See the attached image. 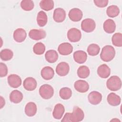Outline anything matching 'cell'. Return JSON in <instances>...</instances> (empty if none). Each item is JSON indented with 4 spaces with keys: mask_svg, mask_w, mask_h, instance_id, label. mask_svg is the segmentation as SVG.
I'll return each mask as SVG.
<instances>
[{
    "mask_svg": "<svg viewBox=\"0 0 122 122\" xmlns=\"http://www.w3.org/2000/svg\"><path fill=\"white\" fill-rule=\"evenodd\" d=\"M84 117L83 111L78 106H74L72 112H66L61 122H78L83 120Z\"/></svg>",
    "mask_w": 122,
    "mask_h": 122,
    "instance_id": "1",
    "label": "cell"
},
{
    "mask_svg": "<svg viewBox=\"0 0 122 122\" xmlns=\"http://www.w3.org/2000/svg\"><path fill=\"white\" fill-rule=\"evenodd\" d=\"M115 55V51L113 47L107 45L104 46L100 54V57L102 60L105 62L111 61Z\"/></svg>",
    "mask_w": 122,
    "mask_h": 122,
    "instance_id": "2",
    "label": "cell"
},
{
    "mask_svg": "<svg viewBox=\"0 0 122 122\" xmlns=\"http://www.w3.org/2000/svg\"><path fill=\"white\" fill-rule=\"evenodd\" d=\"M107 88L111 91H117L122 87L121 79L117 76H112L109 78L106 82Z\"/></svg>",
    "mask_w": 122,
    "mask_h": 122,
    "instance_id": "3",
    "label": "cell"
},
{
    "mask_svg": "<svg viewBox=\"0 0 122 122\" xmlns=\"http://www.w3.org/2000/svg\"><path fill=\"white\" fill-rule=\"evenodd\" d=\"M39 94L43 99L45 100L49 99L53 95V88L50 85L43 84L39 89Z\"/></svg>",
    "mask_w": 122,
    "mask_h": 122,
    "instance_id": "4",
    "label": "cell"
},
{
    "mask_svg": "<svg viewBox=\"0 0 122 122\" xmlns=\"http://www.w3.org/2000/svg\"><path fill=\"white\" fill-rule=\"evenodd\" d=\"M96 27L95 21L90 18L83 20L81 23V28L82 30L86 32L93 31Z\"/></svg>",
    "mask_w": 122,
    "mask_h": 122,
    "instance_id": "5",
    "label": "cell"
},
{
    "mask_svg": "<svg viewBox=\"0 0 122 122\" xmlns=\"http://www.w3.org/2000/svg\"><path fill=\"white\" fill-rule=\"evenodd\" d=\"M81 32L77 28H71L67 32V38L71 42H78L81 40Z\"/></svg>",
    "mask_w": 122,
    "mask_h": 122,
    "instance_id": "6",
    "label": "cell"
},
{
    "mask_svg": "<svg viewBox=\"0 0 122 122\" xmlns=\"http://www.w3.org/2000/svg\"><path fill=\"white\" fill-rule=\"evenodd\" d=\"M46 33L42 29H32L29 32V37L33 40H40L45 38Z\"/></svg>",
    "mask_w": 122,
    "mask_h": 122,
    "instance_id": "7",
    "label": "cell"
},
{
    "mask_svg": "<svg viewBox=\"0 0 122 122\" xmlns=\"http://www.w3.org/2000/svg\"><path fill=\"white\" fill-rule=\"evenodd\" d=\"M8 82L9 85L13 88H17L20 87L22 83L20 77L15 74H12L8 77Z\"/></svg>",
    "mask_w": 122,
    "mask_h": 122,
    "instance_id": "8",
    "label": "cell"
},
{
    "mask_svg": "<svg viewBox=\"0 0 122 122\" xmlns=\"http://www.w3.org/2000/svg\"><path fill=\"white\" fill-rule=\"evenodd\" d=\"M70 71L69 64L66 62H60L56 66V72L57 74L60 76H64L67 75Z\"/></svg>",
    "mask_w": 122,
    "mask_h": 122,
    "instance_id": "9",
    "label": "cell"
},
{
    "mask_svg": "<svg viewBox=\"0 0 122 122\" xmlns=\"http://www.w3.org/2000/svg\"><path fill=\"white\" fill-rule=\"evenodd\" d=\"M75 89L78 92L84 93L87 92L89 89V85L88 83L84 80H77L74 84Z\"/></svg>",
    "mask_w": 122,
    "mask_h": 122,
    "instance_id": "10",
    "label": "cell"
},
{
    "mask_svg": "<svg viewBox=\"0 0 122 122\" xmlns=\"http://www.w3.org/2000/svg\"><path fill=\"white\" fill-rule=\"evenodd\" d=\"M53 18L55 21L58 23L63 22L66 18V12L62 8H58L54 10Z\"/></svg>",
    "mask_w": 122,
    "mask_h": 122,
    "instance_id": "11",
    "label": "cell"
},
{
    "mask_svg": "<svg viewBox=\"0 0 122 122\" xmlns=\"http://www.w3.org/2000/svg\"><path fill=\"white\" fill-rule=\"evenodd\" d=\"M58 51L59 53L62 55H68L72 52L73 47L70 43L63 42L59 45Z\"/></svg>",
    "mask_w": 122,
    "mask_h": 122,
    "instance_id": "12",
    "label": "cell"
},
{
    "mask_svg": "<svg viewBox=\"0 0 122 122\" xmlns=\"http://www.w3.org/2000/svg\"><path fill=\"white\" fill-rule=\"evenodd\" d=\"M70 19L74 22L80 21L82 18V11L78 8H73L71 9L68 14Z\"/></svg>",
    "mask_w": 122,
    "mask_h": 122,
    "instance_id": "13",
    "label": "cell"
},
{
    "mask_svg": "<svg viewBox=\"0 0 122 122\" xmlns=\"http://www.w3.org/2000/svg\"><path fill=\"white\" fill-rule=\"evenodd\" d=\"M36 80L32 77H27L23 81V85L25 90L28 91L34 90L37 87Z\"/></svg>",
    "mask_w": 122,
    "mask_h": 122,
    "instance_id": "14",
    "label": "cell"
},
{
    "mask_svg": "<svg viewBox=\"0 0 122 122\" xmlns=\"http://www.w3.org/2000/svg\"><path fill=\"white\" fill-rule=\"evenodd\" d=\"M88 100L90 103L93 105L99 104L102 100V95L97 91H92L88 95Z\"/></svg>",
    "mask_w": 122,
    "mask_h": 122,
    "instance_id": "15",
    "label": "cell"
},
{
    "mask_svg": "<svg viewBox=\"0 0 122 122\" xmlns=\"http://www.w3.org/2000/svg\"><path fill=\"white\" fill-rule=\"evenodd\" d=\"M26 36V32L22 28H18L13 32L14 40L17 42H23L25 40Z\"/></svg>",
    "mask_w": 122,
    "mask_h": 122,
    "instance_id": "16",
    "label": "cell"
},
{
    "mask_svg": "<svg viewBox=\"0 0 122 122\" xmlns=\"http://www.w3.org/2000/svg\"><path fill=\"white\" fill-rule=\"evenodd\" d=\"M65 112V108L64 106L61 103H58L54 106L52 116L53 118L57 120L61 119Z\"/></svg>",
    "mask_w": 122,
    "mask_h": 122,
    "instance_id": "17",
    "label": "cell"
},
{
    "mask_svg": "<svg viewBox=\"0 0 122 122\" xmlns=\"http://www.w3.org/2000/svg\"><path fill=\"white\" fill-rule=\"evenodd\" d=\"M98 75L102 78H108L111 73V69L109 67L105 64H103L99 66L97 69Z\"/></svg>",
    "mask_w": 122,
    "mask_h": 122,
    "instance_id": "18",
    "label": "cell"
},
{
    "mask_svg": "<svg viewBox=\"0 0 122 122\" xmlns=\"http://www.w3.org/2000/svg\"><path fill=\"white\" fill-rule=\"evenodd\" d=\"M41 74L43 79L45 80H50L52 79L54 75L53 69L50 66H45L41 70Z\"/></svg>",
    "mask_w": 122,
    "mask_h": 122,
    "instance_id": "19",
    "label": "cell"
},
{
    "mask_svg": "<svg viewBox=\"0 0 122 122\" xmlns=\"http://www.w3.org/2000/svg\"><path fill=\"white\" fill-rule=\"evenodd\" d=\"M73 58L77 63L82 64L86 61L87 55V53L83 51H77L73 53Z\"/></svg>",
    "mask_w": 122,
    "mask_h": 122,
    "instance_id": "20",
    "label": "cell"
},
{
    "mask_svg": "<svg viewBox=\"0 0 122 122\" xmlns=\"http://www.w3.org/2000/svg\"><path fill=\"white\" fill-rule=\"evenodd\" d=\"M37 111L36 104L33 102H29L25 107V113L29 117L34 116Z\"/></svg>",
    "mask_w": 122,
    "mask_h": 122,
    "instance_id": "21",
    "label": "cell"
},
{
    "mask_svg": "<svg viewBox=\"0 0 122 122\" xmlns=\"http://www.w3.org/2000/svg\"><path fill=\"white\" fill-rule=\"evenodd\" d=\"M22 99L23 94L19 90H13L10 94V101L14 103H19L21 102Z\"/></svg>",
    "mask_w": 122,
    "mask_h": 122,
    "instance_id": "22",
    "label": "cell"
},
{
    "mask_svg": "<svg viewBox=\"0 0 122 122\" xmlns=\"http://www.w3.org/2000/svg\"><path fill=\"white\" fill-rule=\"evenodd\" d=\"M107 100L108 103L113 106L119 105L121 101L120 97L114 92H111L108 94Z\"/></svg>",
    "mask_w": 122,
    "mask_h": 122,
    "instance_id": "23",
    "label": "cell"
},
{
    "mask_svg": "<svg viewBox=\"0 0 122 122\" xmlns=\"http://www.w3.org/2000/svg\"><path fill=\"white\" fill-rule=\"evenodd\" d=\"M116 29L115 22L112 19H107L103 23L104 30L107 33H112Z\"/></svg>",
    "mask_w": 122,
    "mask_h": 122,
    "instance_id": "24",
    "label": "cell"
},
{
    "mask_svg": "<svg viewBox=\"0 0 122 122\" xmlns=\"http://www.w3.org/2000/svg\"><path fill=\"white\" fill-rule=\"evenodd\" d=\"M46 60L50 63L55 62L58 59L57 52L53 50H50L46 51L45 54Z\"/></svg>",
    "mask_w": 122,
    "mask_h": 122,
    "instance_id": "25",
    "label": "cell"
},
{
    "mask_svg": "<svg viewBox=\"0 0 122 122\" xmlns=\"http://www.w3.org/2000/svg\"><path fill=\"white\" fill-rule=\"evenodd\" d=\"M48 17L46 13L43 11H40L37 16V22L40 27H43L47 24Z\"/></svg>",
    "mask_w": 122,
    "mask_h": 122,
    "instance_id": "26",
    "label": "cell"
},
{
    "mask_svg": "<svg viewBox=\"0 0 122 122\" xmlns=\"http://www.w3.org/2000/svg\"><path fill=\"white\" fill-rule=\"evenodd\" d=\"M107 15L111 18L117 17L120 13V10L116 5H111L109 6L106 10Z\"/></svg>",
    "mask_w": 122,
    "mask_h": 122,
    "instance_id": "27",
    "label": "cell"
},
{
    "mask_svg": "<svg viewBox=\"0 0 122 122\" xmlns=\"http://www.w3.org/2000/svg\"><path fill=\"white\" fill-rule=\"evenodd\" d=\"M90 73V71L89 68L84 65L81 66L79 67L77 70V75L79 77L82 79L87 78Z\"/></svg>",
    "mask_w": 122,
    "mask_h": 122,
    "instance_id": "28",
    "label": "cell"
},
{
    "mask_svg": "<svg viewBox=\"0 0 122 122\" xmlns=\"http://www.w3.org/2000/svg\"><path fill=\"white\" fill-rule=\"evenodd\" d=\"M13 56L12 51L8 49L2 50L0 52V59L4 61H8L12 59Z\"/></svg>",
    "mask_w": 122,
    "mask_h": 122,
    "instance_id": "29",
    "label": "cell"
},
{
    "mask_svg": "<svg viewBox=\"0 0 122 122\" xmlns=\"http://www.w3.org/2000/svg\"><path fill=\"white\" fill-rule=\"evenodd\" d=\"M54 4L52 0H42L40 2V6L42 10L49 11L53 9Z\"/></svg>",
    "mask_w": 122,
    "mask_h": 122,
    "instance_id": "30",
    "label": "cell"
},
{
    "mask_svg": "<svg viewBox=\"0 0 122 122\" xmlns=\"http://www.w3.org/2000/svg\"><path fill=\"white\" fill-rule=\"evenodd\" d=\"M87 51L89 55L94 56L97 55L99 53L100 48L98 45L95 43H92L88 46Z\"/></svg>",
    "mask_w": 122,
    "mask_h": 122,
    "instance_id": "31",
    "label": "cell"
},
{
    "mask_svg": "<svg viewBox=\"0 0 122 122\" xmlns=\"http://www.w3.org/2000/svg\"><path fill=\"white\" fill-rule=\"evenodd\" d=\"M60 97L63 100H68L70 99L72 95V91L68 87H63L61 88L59 92Z\"/></svg>",
    "mask_w": 122,
    "mask_h": 122,
    "instance_id": "32",
    "label": "cell"
},
{
    "mask_svg": "<svg viewBox=\"0 0 122 122\" xmlns=\"http://www.w3.org/2000/svg\"><path fill=\"white\" fill-rule=\"evenodd\" d=\"M112 44L116 47L122 46V34L121 33L117 32L114 33L112 38Z\"/></svg>",
    "mask_w": 122,
    "mask_h": 122,
    "instance_id": "33",
    "label": "cell"
},
{
    "mask_svg": "<svg viewBox=\"0 0 122 122\" xmlns=\"http://www.w3.org/2000/svg\"><path fill=\"white\" fill-rule=\"evenodd\" d=\"M45 51V46L42 42H37L33 47V51L37 55L43 54Z\"/></svg>",
    "mask_w": 122,
    "mask_h": 122,
    "instance_id": "34",
    "label": "cell"
},
{
    "mask_svg": "<svg viewBox=\"0 0 122 122\" xmlns=\"http://www.w3.org/2000/svg\"><path fill=\"white\" fill-rule=\"evenodd\" d=\"M34 6L33 1L30 0H22L20 2V7L22 9L25 11L31 10Z\"/></svg>",
    "mask_w": 122,
    "mask_h": 122,
    "instance_id": "35",
    "label": "cell"
},
{
    "mask_svg": "<svg viewBox=\"0 0 122 122\" xmlns=\"http://www.w3.org/2000/svg\"><path fill=\"white\" fill-rule=\"evenodd\" d=\"M8 68L6 65L3 63H0V77H4L7 75Z\"/></svg>",
    "mask_w": 122,
    "mask_h": 122,
    "instance_id": "36",
    "label": "cell"
},
{
    "mask_svg": "<svg viewBox=\"0 0 122 122\" xmlns=\"http://www.w3.org/2000/svg\"><path fill=\"white\" fill-rule=\"evenodd\" d=\"M93 2L96 6L100 8L106 7L109 2L108 0H94Z\"/></svg>",
    "mask_w": 122,
    "mask_h": 122,
    "instance_id": "37",
    "label": "cell"
},
{
    "mask_svg": "<svg viewBox=\"0 0 122 122\" xmlns=\"http://www.w3.org/2000/svg\"><path fill=\"white\" fill-rule=\"evenodd\" d=\"M0 109L2 108L5 105V100L2 97V96H0Z\"/></svg>",
    "mask_w": 122,
    "mask_h": 122,
    "instance_id": "38",
    "label": "cell"
}]
</instances>
